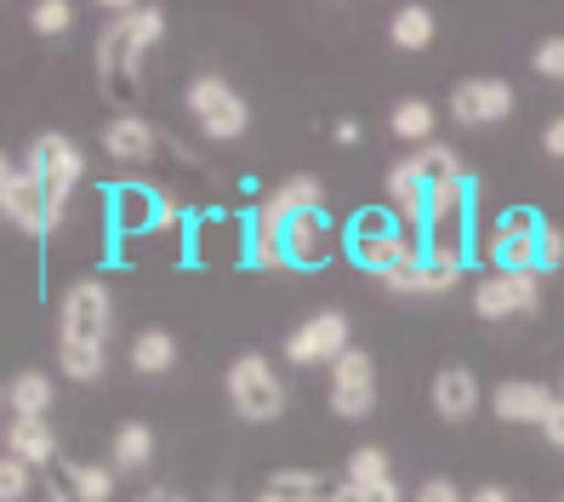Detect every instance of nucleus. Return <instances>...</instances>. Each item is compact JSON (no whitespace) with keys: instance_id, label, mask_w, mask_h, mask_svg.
Listing matches in <instances>:
<instances>
[{"instance_id":"5701e85b","label":"nucleus","mask_w":564,"mask_h":502,"mask_svg":"<svg viewBox=\"0 0 564 502\" xmlns=\"http://www.w3.org/2000/svg\"><path fill=\"white\" fill-rule=\"evenodd\" d=\"M109 451H115V474H138V468L154 462V428L149 423H120Z\"/></svg>"},{"instance_id":"ddd939ff","label":"nucleus","mask_w":564,"mask_h":502,"mask_svg":"<svg viewBox=\"0 0 564 502\" xmlns=\"http://www.w3.org/2000/svg\"><path fill=\"white\" fill-rule=\"evenodd\" d=\"M434 172H427V160L422 154H405V160H393L388 165V200H393V217L400 223H427V194H434Z\"/></svg>"},{"instance_id":"58836bf2","label":"nucleus","mask_w":564,"mask_h":502,"mask_svg":"<svg viewBox=\"0 0 564 502\" xmlns=\"http://www.w3.org/2000/svg\"><path fill=\"white\" fill-rule=\"evenodd\" d=\"M542 149H547L553 160H564V115H553V120H547V131H542Z\"/></svg>"},{"instance_id":"e433bc0d","label":"nucleus","mask_w":564,"mask_h":502,"mask_svg":"<svg viewBox=\"0 0 564 502\" xmlns=\"http://www.w3.org/2000/svg\"><path fill=\"white\" fill-rule=\"evenodd\" d=\"M416 502H468V496H462L456 480H427V485L416 491Z\"/></svg>"},{"instance_id":"72a5a7b5","label":"nucleus","mask_w":564,"mask_h":502,"mask_svg":"<svg viewBox=\"0 0 564 502\" xmlns=\"http://www.w3.org/2000/svg\"><path fill=\"white\" fill-rule=\"evenodd\" d=\"M513 297H519V314H536L542 309V275L536 269H524V275H508Z\"/></svg>"},{"instance_id":"f03ea898","label":"nucleus","mask_w":564,"mask_h":502,"mask_svg":"<svg viewBox=\"0 0 564 502\" xmlns=\"http://www.w3.org/2000/svg\"><path fill=\"white\" fill-rule=\"evenodd\" d=\"M319 206H325V189H319V178H308V172L285 178L269 200H262V206L251 212V263H257V269H291L280 234H285L291 217L319 212Z\"/></svg>"},{"instance_id":"c03bdc74","label":"nucleus","mask_w":564,"mask_h":502,"mask_svg":"<svg viewBox=\"0 0 564 502\" xmlns=\"http://www.w3.org/2000/svg\"><path fill=\"white\" fill-rule=\"evenodd\" d=\"M251 502H274V496H269V491H262V496H251Z\"/></svg>"},{"instance_id":"2f4dec72","label":"nucleus","mask_w":564,"mask_h":502,"mask_svg":"<svg viewBox=\"0 0 564 502\" xmlns=\"http://www.w3.org/2000/svg\"><path fill=\"white\" fill-rule=\"evenodd\" d=\"M29 491H35V468L0 451V502H29Z\"/></svg>"},{"instance_id":"49530a36","label":"nucleus","mask_w":564,"mask_h":502,"mask_svg":"<svg viewBox=\"0 0 564 502\" xmlns=\"http://www.w3.org/2000/svg\"><path fill=\"white\" fill-rule=\"evenodd\" d=\"M325 502H337V496H325Z\"/></svg>"},{"instance_id":"9d476101","label":"nucleus","mask_w":564,"mask_h":502,"mask_svg":"<svg viewBox=\"0 0 564 502\" xmlns=\"http://www.w3.org/2000/svg\"><path fill=\"white\" fill-rule=\"evenodd\" d=\"M371 406H377V365L365 349H348L330 365V412L359 423V417H371Z\"/></svg>"},{"instance_id":"a211bd4d","label":"nucleus","mask_w":564,"mask_h":502,"mask_svg":"<svg viewBox=\"0 0 564 502\" xmlns=\"http://www.w3.org/2000/svg\"><path fill=\"white\" fill-rule=\"evenodd\" d=\"M280 246H285V263H291V269H319V263H325V246H330V217H325V206H319V212H303V217H291L285 234H280Z\"/></svg>"},{"instance_id":"bb28decb","label":"nucleus","mask_w":564,"mask_h":502,"mask_svg":"<svg viewBox=\"0 0 564 502\" xmlns=\"http://www.w3.org/2000/svg\"><path fill=\"white\" fill-rule=\"evenodd\" d=\"M269 496L274 502H325V474H314V468H274Z\"/></svg>"},{"instance_id":"dca6fc26","label":"nucleus","mask_w":564,"mask_h":502,"mask_svg":"<svg viewBox=\"0 0 564 502\" xmlns=\"http://www.w3.org/2000/svg\"><path fill=\"white\" fill-rule=\"evenodd\" d=\"M109 212H115V228L120 234H143V228H165L177 217V200H160L154 189H138V183H126L109 194Z\"/></svg>"},{"instance_id":"b1692460","label":"nucleus","mask_w":564,"mask_h":502,"mask_svg":"<svg viewBox=\"0 0 564 502\" xmlns=\"http://www.w3.org/2000/svg\"><path fill=\"white\" fill-rule=\"evenodd\" d=\"M388 41L400 52H427L434 46V12L422 7V0H411V7H400L388 18Z\"/></svg>"},{"instance_id":"2eb2a0df","label":"nucleus","mask_w":564,"mask_h":502,"mask_svg":"<svg viewBox=\"0 0 564 502\" xmlns=\"http://www.w3.org/2000/svg\"><path fill=\"white\" fill-rule=\"evenodd\" d=\"M558 406V394L547 388V383H536V377H508V383H496V394H490V412L502 417V423H547V412Z\"/></svg>"},{"instance_id":"393cba45","label":"nucleus","mask_w":564,"mask_h":502,"mask_svg":"<svg viewBox=\"0 0 564 502\" xmlns=\"http://www.w3.org/2000/svg\"><path fill=\"white\" fill-rule=\"evenodd\" d=\"M388 131L393 138H405V143H434V104L427 97H400L393 104V115H388Z\"/></svg>"},{"instance_id":"79ce46f5","label":"nucleus","mask_w":564,"mask_h":502,"mask_svg":"<svg viewBox=\"0 0 564 502\" xmlns=\"http://www.w3.org/2000/svg\"><path fill=\"white\" fill-rule=\"evenodd\" d=\"M12 172H18V165H12V154H7V149H0V189H7V183H12Z\"/></svg>"},{"instance_id":"4468645a","label":"nucleus","mask_w":564,"mask_h":502,"mask_svg":"<svg viewBox=\"0 0 564 502\" xmlns=\"http://www.w3.org/2000/svg\"><path fill=\"white\" fill-rule=\"evenodd\" d=\"M0 217H7V228L29 234V241L46 234V194H41V178L29 172V165H18L12 183L0 189Z\"/></svg>"},{"instance_id":"7c9ffc66","label":"nucleus","mask_w":564,"mask_h":502,"mask_svg":"<svg viewBox=\"0 0 564 502\" xmlns=\"http://www.w3.org/2000/svg\"><path fill=\"white\" fill-rule=\"evenodd\" d=\"M29 29L46 35V41L69 35V29H75V7H69V0H41V7H29Z\"/></svg>"},{"instance_id":"a878e982","label":"nucleus","mask_w":564,"mask_h":502,"mask_svg":"<svg viewBox=\"0 0 564 502\" xmlns=\"http://www.w3.org/2000/svg\"><path fill=\"white\" fill-rule=\"evenodd\" d=\"M7 406H12V417H46L52 412V377L46 372H18L7 383Z\"/></svg>"},{"instance_id":"473e14b6","label":"nucleus","mask_w":564,"mask_h":502,"mask_svg":"<svg viewBox=\"0 0 564 502\" xmlns=\"http://www.w3.org/2000/svg\"><path fill=\"white\" fill-rule=\"evenodd\" d=\"M530 63H536V75H547V81H558V86H564V35H547Z\"/></svg>"},{"instance_id":"a18cd8bd","label":"nucleus","mask_w":564,"mask_h":502,"mask_svg":"<svg viewBox=\"0 0 564 502\" xmlns=\"http://www.w3.org/2000/svg\"><path fill=\"white\" fill-rule=\"evenodd\" d=\"M0 406H7V383H0Z\"/></svg>"},{"instance_id":"f8f14e48","label":"nucleus","mask_w":564,"mask_h":502,"mask_svg":"<svg viewBox=\"0 0 564 502\" xmlns=\"http://www.w3.org/2000/svg\"><path fill=\"white\" fill-rule=\"evenodd\" d=\"M120 23V75H126V92H138V75H143V57L165 41V12L160 7H131Z\"/></svg>"},{"instance_id":"412c9836","label":"nucleus","mask_w":564,"mask_h":502,"mask_svg":"<svg viewBox=\"0 0 564 502\" xmlns=\"http://www.w3.org/2000/svg\"><path fill=\"white\" fill-rule=\"evenodd\" d=\"M468 200H474V183L468 178H440L434 194H427V234H434V246H440V234L462 228V217H468Z\"/></svg>"},{"instance_id":"a19ab883","label":"nucleus","mask_w":564,"mask_h":502,"mask_svg":"<svg viewBox=\"0 0 564 502\" xmlns=\"http://www.w3.org/2000/svg\"><path fill=\"white\" fill-rule=\"evenodd\" d=\"M330 138H337L343 149H354V143H359V120H337V131H330Z\"/></svg>"},{"instance_id":"1a4fd4ad","label":"nucleus","mask_w":564,"mask_h":502,"mask_svg":"<svg viewBox=\"0 0 564 502\" xmlns=\"http://www.w3.org/2000/svg\"><path fill=\"white\" fill-rule=\"evenodd\" d=\"M462 280V252L451 246H422L411 263H400L393 275H382L388 291H400V297H440Z\"/></svg>"},{"instance_id":"c85d7f7f","label":"nucleus","mask_w":564,"mask_h":502,"mask_svg":"<svg viewBox=\"0 0 564 502\" xmlns=\"http://www.w3.org/2000/svg\"><path fill=\"white\" fill-rule=\"evenodd\" d=\"M69 491H75V502H109L115 496V462H75Z\"/></svg>"},{"instance_id":"7ed1b4c3","label":"nucleus","mask_w":564,"mask_h":502,"mask_svg":"<svg viewBox=\"0 0 564 502\" xmlns=\"http://www.w3.org/2000/svg\"><path fill=\"white\" fill-rule=\"evenodd\" d=\"M29 172L41 178V194H46V234H57L69 223V206H75V189L86 178V154L75 138H63V131H41L35 143H29Z\"/></svg>"},{"instance_id":"9b49d317","label":"nucleus","mask_w":564,"mask_h":502,"mask_svg":"<svg viewBox=\"0 0 564 502\" xmlns=\"http://www.w3.org/2000/svg\"><path fill=\"white\" fill-rule=\"evenodd\" d=\"M508 115H513V86L502 75L456 81V92H451V120L456 126H502Z\"/></svg>"},{"instance_id":"cd10ccee","label":"nucleus","mask_w":564,"mask_h":502,"mask_svg":"<svg viewBox=\"0 0 564 502\" xmlns=\"http://www.w3.org/2000/svg\"><path fill=\"white\" fill-rule=\"evenodd\" d=\"M474 314H479L485 325H502V320H513V314H519V297H513L508 275L479 280V291H474Z\"/></svg>"},{"instance_id":"20e7f679","label":"nucleus","mask_w":564,"mask_h":502,"mask_svg":"<svg viewBox=\"0 0 564 502\" xmlns=\"http://www.w3.org/2000/svg\"><path fill=\"white\" fill-rule=\"evenodd\" d=\"M228 406H235L240 423H274L285 417V377H280V365L269 354H240L235 365H228Z\"/></svg>"},{"instance_id":"c9c22d12","label":"nucleus","mask_w":564,"mask_h":502,"mask_svg":"<svg viewBox=\"0 0 564 502\" xmlns=\"http://www.w3.org/2000/svg\"><path fill=\"white\" fill-rule=\"evenodd\" d=\"M558 263H564V228L547 223V234H542V275H553Z\"/></svg>"},{"instance_id":"39448f33","label":"nucleus","mask_w":564,"mask_h":502,"mask_svg":"<svg viewBox=\"0 0 564 502\" xmlns=\"http://www.w3.org/2000/svg\"><path fill=\"white\" fill-rule=\"evenodd\" d=\"M183 104H188L194 126H200L212 143H235V138H246V126H251L246 97L228 86L223 75H194L188 92H183Z\"/></svg>"},{"instance_id":"ea45409f","label":"nucleus","mask_w":564,"mask_h":502,"mask_svg":"<svg viewBox=\"0 0 564 502\" xmlns=\"http://www.w3.org/2000/svg\"><path fill=\"white\" fill-rule=\"evenodd\" d=\"M468 502H513V491H508V485H479Z\"/></svg>"},{"instance_id":"37998d69","label":"nucleus","mask_w":564,"mask_h":502,"mask_svg":"<svg viewBox=\"0 0 564 502\" xmlns=\"http://www.w3.org/2000/svg\"><path fill=\"white\" fill-rule=\"evenodd\" d=\"M143 502H183V496H177V491H149Z\"/></svg>"},{"instance_id":"f257e3e1","label":"nucleus","mask_w":564,"mask_h":502,"mask_svg":"<svg viewBox=\"0 0 564 502\" xmlns=\"http://www.w3.org/2000/svg\"><path fill=\"white\" fill-rule=\"evenodd\" d=\"M109 325H115V303H109V286L86 275L63 291V314H57V365L69 383H97L104 377V343H109Z\"/></svg>"},{"instance_id":"4c0bfd02","label":"nucleus","mask_w":564,"mask_h":502,"mask_svg":"<svg viewBox=\"0 0 564 502\" xmlns=\"http://www.w3.org/2000/svg\"><path fill=\"white\" fill-rule=\"evenodd\" d=\"M542 434H547V446H553V451H564V394H558V406L547 412V423H542Z\"/></svg>"},{"instance_id":"4be33fe9","label":"nucleus","mask_w":564,"mask_h":502,"mask_svg":"<svg viewBox=\"0 0 564 502\" xmlns=\"http://www.w3.org/2000/svg\"><path fill=\"white\" fill-rule=\"evenodd\" d=\"M172 365H177V338H172V331L149 325V331H138V338H131V372H143V377H165Z\"/></svg>"},{"instance_id":"f3484780","label":"nucleus","mask_w":564,"mask_h":502,"mask_svg":"<svg viewBox=\"0 0 564 502\" xmlns=\"http://www.w3.org/2000/svg\"><path fill=\"white\" fill-rule=\"evenodd\" d=\"M154 149H160V131H154L143 115L120 109L115 120H104V154H109V160H120V165H143Z\"/></svg>"},{"instance_id":"6ab92c4d","label":"nucleus","mask_w":564,"mask_h":502,"mask_svg":"<svg viewBox=\"0 0 564 502\" xmlns=\"http://www.w3.org/2000/svg\"><path fill=\"white\" fill-rule=\"evenodd\" d=\"M434 412H440V423H468L479 412V377L468 365H445L434 377Z\"/></svg>"},{"instance_id":"6e6552de","label":"nucleus","mask_w":564,"mask_h":502,"mask_svg":"<svg viewBox=\"0 0 564 502\" xmlns=\"http://www.w3.org/2000/svg\"><path fill=\"white\" fill-rule=\"evenodd\" d=\"M348 314L343 309H319L285 338V360L291 365H337L348 354Z\"/></svg>"},{"instance_id":"f704fd0d","label":"nucleus","mask_w":564,"mask_h":502,"mask_svg":"<svg viewBox=\"0 0 564 502\" xmlns=\"http://www.w3.org/2000/svg\"><path fill=\"white\" fill-rule=\"evenodd\" d=\"M337 502H400V485L382 480V485H337Z\"/></svg>"},{"instance_id":"0eeeda50","label":"nucleus","mask_w":564,"mask_h":502,"mask_svg":"<svg viewBox=\"0 0 564 502\" xmlns=\"http://www.w3.org/2000/svg\"><path fill=\"white\" fill-rule=\"evenodd\" d=\"M422 246L405 234V223L400 217H382V212H371V217H359L354 223V263L359 269H371L377 280L382 275H393L400 263H411Z\"/></svg>"},{"instance_id":"423d86ee","label":"nucleus","mask_w":564,"mask_h":502,"mask_svg":"<svg viewBox=\"0 0 564 502\" xmlns=\"http://www.w3.org/2000/svg\"><path fill=\"white\" fill-rule=\"evenodd\" d=\"M542 234H547V217L542 212H530V206L502 212V223H496V234H490L496 275H524V269L542 275Z\"/></svg>"},{"instance_id":"c756f323","label":"nucleus","mask_w":564,"mask_h":502,"mask_svg":"<svg viewBox=\"0 0 564 502\" xmlns=\"http://www.w3.org/2000/svg\"><path fill=\"white\" fill-rule=\"evenodd\" d=\"M382 480H393L388 451H382V446H359V451L348 457V485H382Z\"/></svg>"},{"instance_id":"aec40b11","label":"nucleus","mask_w":564,"mask_h":502,"mask_svg":"<svg viewBox=\"0 0 564 502\" xmlns=\"http://www.w3.org/2000/svg\"><path fill=\"white\" fill-rule=\"evenodd\" d=\"M0 440H7V457H18V462H29V468L57 462V434H52L46 417H12Z\"/></svg>"}]
</instances>
